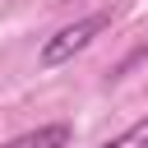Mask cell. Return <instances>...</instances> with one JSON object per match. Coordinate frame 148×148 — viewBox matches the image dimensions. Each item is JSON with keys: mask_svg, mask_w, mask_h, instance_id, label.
I'll use <instances>...</instances> for the list:
<instances>
[{"mask_svg": "<svg viewBox=\"0 0 148 148\" xmlns=\"http://www.w3.org/2000/svg\"><path fill=\"white\" fill-rule=\"evenodd\" d=\"M102 148H148V116H139L130 130H120L116 139H106Z\"/></svg>", "mask_w": 148, "mask_h": 148, "instance_id": "3957f363", "label": "cell"}, {"mask_svg": "<svg viewBox=\"0 0 148 148\" xmlns=\"http://www.w3.org/2000/svg\"><path fill=\"white\" fill-rule=\"evenodd\" d=\"M111 28V14H83V18H74V23H65L60 32H51L46 42H42V51H37V65L42 69H56V65H65V60H74L79 51H88L102 32Z\"/></svg>", "mask_w": 148, "mask_h": 148, "instance_id": "6da1fadb", "label": "cell"}, {"mask_svg": "<svg viewBox=\"0 0 148 148\" xmlns=\"http://www.w3.org/2000/svg\"><path fill=\"white\" fill-rule=\"evenodd\" d=\"M65 143H69V125L65 120H51V125H37L28 134H14L0 148H65Z\"/></svg>", "mask_w": 148, "mask_h": 148, "instance_id": "7a4b0ae2", "label": "cell"}]
</instances>
